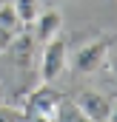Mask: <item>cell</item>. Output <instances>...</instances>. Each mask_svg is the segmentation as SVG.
<instances>
[{
  "label": "cell",
  "instance_id": "cell-1",
  "mask_svg": "<svg viewBox=\"0 0 117 122\" xmlns=\"http://www.w3.org/2000/svg\"><path fill=\"white\" fill-rule=\"evenodd\" d=\"M111 46H114V37L111 34H97L91 37L88 43H83L80 48H74V54H69V68L80 77H91L97 74L106 60L111 57Z\"/></svg>",
  "mask_w": 117,
  "mask_h": 122
},
{
  "label": "cell",
  "instance_id": "cell-2",
  "mask_svg": "<svg viewBox=\"0 0 117 122\" xmlns=\"http://www.w3.org/2000/svg\"><path fill=\"white\" fill-rule=\"evenodd\" d=\"M17 102L23 105L26 117H31V119H57L60 108H63V94L52 82H40L29 94H23Z\"/></svg>",
  "mask_w": 117,
  "mask_h": 122
},
{
  "label": "cell",
  "instance_id": "cell-3",
  "mask_svg": "<svg viewBox=\"0 0 117 122\" xmlns=\"http://www.w3.org/2000/svg\"><path fill=\"white\" fill-rule=\"evenodd\" d=\"M66 68H69V43L63 34H54L40 48V80L54 82Z\"/></svg>",
  "mask_w": 117,
  "mask_h": 122
},
{
  "label": "cell",
  "instance_id": "cell-4",
  "mask_svg": "<svg viewBox=\"0 0 117 122\" xmlns=\"http://www.w3.org/2000/svg\"><path fill=\"white\" fill-rule=\"evenodd\" d=\"M74 108L80 117H86L91 122H109L114 117V99L100 94L97 88H83L74 99Z\"/></svg>",
  "mask_w": 117,
  "mask_h": 122
},
{
  "label": "cell",
  "instance_id": "cell-5",
  "mask_svg": "<svg viewBox=\"0 0 117 122\" xmlns=\"http://www.w3.org/2000/svg\"><path fill=\"white\" fill-rule=\"evenodd\" d=\"M60 26H63V14H60L57 9H40V14L34 17V23H31V37H34V43H46V40H52L54 34H60Z\"/></svg>",
  "mask_w": 117,
  "mask_h": 122
},
{
  "label": "cell",
  "instance_id": "cell-6",
  "mask_svg": "<svg viewBox=\"0 0 117 122\" xmlns=\"http://www.w3.org/2000/svg\"><path fill=\"white\" fill-rule=\"evenodd\" d=\"M6 51L12 54V60L26 71V68H31V62H34V37H31V34H20V31L12 34Z\"/></svg>",
  "mask_w": 117,
  "mask_h": 122
},
{
  "label": "cell",
  "instance_id": "cell-7",
  "mask_svg": "<svg viewBox=\"0 0 117 122\" xmlns=\"http://www.w3.org/2000/svg\"><path fill=\"white\" fill-rule=\"evenodd\" d=\"M14 3V11H17V20H20V26L23 29H29L31 23H34V17L40 14V0H12Z\"/></svg>",
  "mask_w": 117,
  "mask_h": 122
},
{
  "label": "cell",
  "instance_id": "cell-8",
  "mask_svg": "<svg viewBox=\"0 0 117 122\" xmlns=\"http://www.w3.org/2000/svg\"><path fill=\"white\" fill-rule=\"evenodd\" d=\"M0 29L9 31V34H17L20 20H17V11H14V3H0Z\"/></svg>",
  "mask_w": 117,
  "mask_h": 122
},
{
  "label": "cell",
  "instance_id": "cell-9",
  "mask_svg": "<svg viewBox=\"0 0 117 122\" xmlns=\"http://www.w3.org/2000/svg\"><path fill=\"white\" fill-rule=\"evenodd\" d=\"M6 119H26V111H23V105L20 102H3L0 99V122H6Z\"/></svg>",
  "mask_w": 117,
  "mask_h": 122
},
{
  "label": "cell",
  "instance_id": "cell-10",
  "mask_svg": "<svg viewBox=\"0 0 117 122\" xmlns=\"http://www.w3.org/2000/svg\"><path fill=\"white\" fill-rule=\"evenodd\" d=\"M9 40H12V34H9V31H3V29H0V54L6 51V46H9Z\"/></svg>",
  "mask_w": 117,
  "mask_h": 122
},
{
  "label": "cell",
  "instance_id": "cell-11",
  "mask_svg": "<svg viewBox=\"0 0 117 122\" xmlns=\"http://www.w3.org/2000/svg\"><path fill=\"white\" fill-rule=\"evenodd\" d=\"M0 99H3V85H0Z\"/></svg>",
  "mask_w": 117,
  "mask_h": 122
}]
</instances>
